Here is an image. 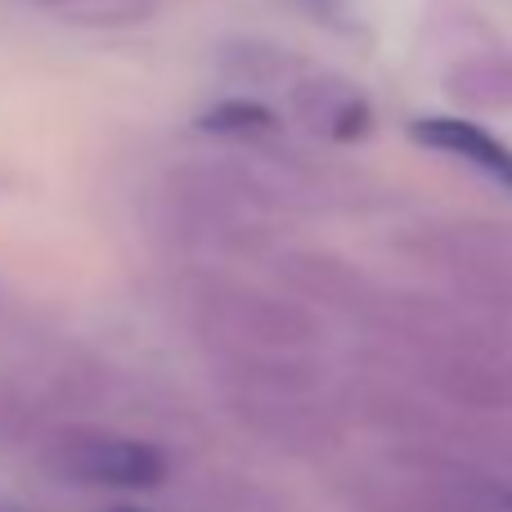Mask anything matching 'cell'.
Instances as JSON below:
<instances>
[{
    "instance_id": "obj_3",
    "label": "cell",
    "mask_w": 512,
    "mask_h": 512,
    "mask_svg": "<svg viewBox=\"0 0 512 512\" xmlns=\"http://www.w3.org/2000/svg\"><path fill=\"white\" fill-rule=\"evenodd\" d=\"M104 512H149V508H131V504H117V508H104Z\"/></svg>"
},
{
    "instance_id": "obj_2",
    "label": "cell",
    "mask_w": 512,
    "mask_h": 512,
    "mask_svg": "<svg viewBox=\"0 0 512 512\" xmlns=\"http://www.w3.org/2000/svg\"><path fill=\"white\" fill-rule=\"evenodd\" d=\"M418 140L436 144V149H445V153H459V158H468L472 167H481L486 176L504 180L512 189V149H504L495 135L477 131V126H468V122L432 117V122H418Z\"/></svg>"
},
{
    "instance_id": "obj_1",
    "label": "cell",
    "mask_w": 512,
    "mask_h": 512,
    "mask_svg": "<svg viewBox=\"0 0 512 512\" xmlns=\"http://www.w3.org/2000/svg\"><path fill=\"white\" fill-rule=\"evenodd\" d=\"M54 468L68 481L99 490H153L167 477V459L153 445L131 441V436H104V432H72L54 445Z\"/></svg>"
}]
</instances>
